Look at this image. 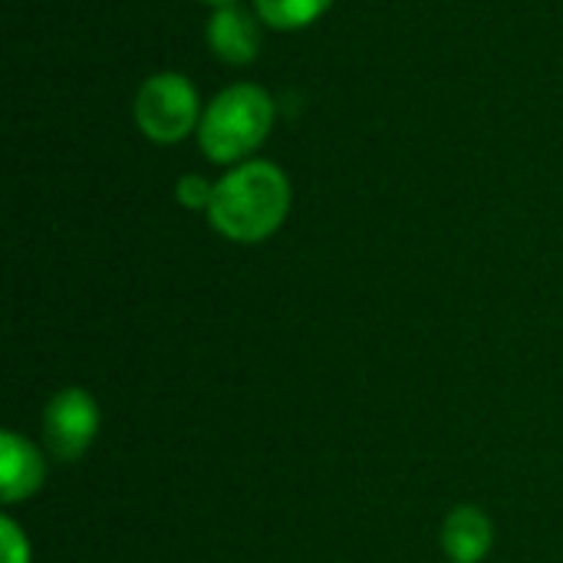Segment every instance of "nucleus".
<instances>
[{
    "instance_id": "obj_1",
    "label": "nucleus",
    "mask_w": 563,
    "mask_h": 563,
    "mask_svg": "<svg viewBox=\"0 0 563 563\" xmlns=\"http://www.w3.org/2000/svg\"><path fill=\"white\" fill-rule=\"evenodd\" d=\"M290 211V181L271 162H244L211 195L208 218L228 241L254 244L271 238Z\"/></svg>"
},
{
    "instance_id": "obj_2",
    "label": "nucleus",
    "mask_w": 563,
    "mask_h": 563,
    "mask_svg": "<svg viewBox=\"0 0 563 563\" xmlns=\"http://www.w3.org/2000/svg\"><path fill=\"white\" fill-rule=\"evenodd\" d=\"M271 125H274L271 92L254 82H238L218 92L214 102L205 109L198 122V142L211 162L228 165L251 155L267 139Z\"/></svg>"
},
{
    "instance_id": "obj_3",
    "label": "nucleus",
    "mask_w": 563,
    "mask_h": 563,
    "mask_svg": "<svg viewBox=\"0 0 563 563\" xmlns=\"http://www.w3.org/2000/svg\"><path fill=\"white\" fill-rule=\"evenodd\" d=\"M135 122L145 139L158 145L181 142L201 119H198V92L181 73H155L148 76L132 102Z\"/></svg>"
},
{
    "instance_id": "obj_4",
    "label": "nucleus",
    "mask_w": 563,
    "mask_h": 563,
    "mask_svg": "<svg viewBox=\"0 0 563 563\" xmlns=\"http://www.w3.org/2000/svg\"><path fill=\"white\" fill-rule=\"evenodd\" d=\"M96 429H99V409L92 396L82 389H66L53 396L43 412V439L59 462H76L96 439Z\"/></svg>"
},
{
    "instance_id": "obj_5",
    "label": "nucleus",
    "mask_w": 563,
    "mask_h": 563,
    "mask_svg": "<svg viewBox=\"0 0 563 563\" xmlns=\"http://www.w3.org/2000/svg\"><path fill=\"white\" fill-rule=\"evenodd\" d=\"M261 16H251L244 7L224 3L208 20V46L218 59L231 66H247L261 53Z\"/></svg>"
},
{
    "instance_id": "obj_6",
    "label": "nucleus",
    "mask_w": 563,
    "mask_h": 563,
    "mask_svg": "<svg viewBox=\"0 0 563 563\" xmlns=\"http://www.w3.org/2000/svg\"><path fill=\"white\" fill-rule=\"evenodd\" d=\"M43 485V459L30 442H23L13 432H3L0 439V498L20 501L30 498Z\"/></svg>"
},
{
    "instance_id": "obj_7",
    "label": "nucleus",
    "mask_w": 563,
    "mask_h": 563,
    "mask_svg": "<svg viewBox=\"0 0 563 563\" xmlns=\"http://www.w3.org/2000/svg\"><path fill=\"white\" fill-rule=\"evenodd\" d=\"M442 544L459 563H478L492 548V521L478 508H455L445 518Z\"/></svg>"
},
{
    "instance_id": "obj_8",
    "label": "nucleus",
    "mask_w": 563,
    "mask_h": 563,
    "mask_svg": "<svg viewBox=\"0 0 563 563\" xmlns=\"http://www.w3.org/2000/svg\"><path fill=\"white\" fill-rule=\"evenodd\" d=\"M333 0H254V13L271 30H303L330 10Z\"/></svg>"
},
{
    "instance_id": "obj_9",
    "label": "nucleus",
    "mask_w": 563,
    "mask_h": 563,
    "mask_svg": "<svg viewBox=\"0 0 563 563\" xmlns=\"http://www.w3.org/2000/svg\"><path fill=\"white\" fill-rule=\"evenodd\" d=\"M211 195H214V185H208L201 175H185V178H178L175 198H178L185 208H208V205H211Z\"/></svg>"
},
{
    "instance_id": "obj_10",
    "label": "nucleus",
    "mask_w": 563,
    "mask_h": 563,
    "mask_svg": "<svg viewBox=\"0 0 563 563\" xmlns=\"http://www.w3.org/2000/svg\"><path fill=\"white\" fill-rule=\"evenodd\" d=\"M0 544H3V563H30V548L13 521L0 525Z\"/></svg>"
},
{
    "instance_id": "obj_11",
    "label": "nucleus",
    "mask_w": 563,
    "mask_h": 563,
    "mask_svg": "<svg viewBox=\"0 0 563 563\" xmlns=\"http://www.w3.org/2000/svg\"><path fill=\"white\" fill-rule=\"evenodd\" d=\"M201 3H214V7H224V3H234V0H201Z\"/></svg>"
}]
</instances>
